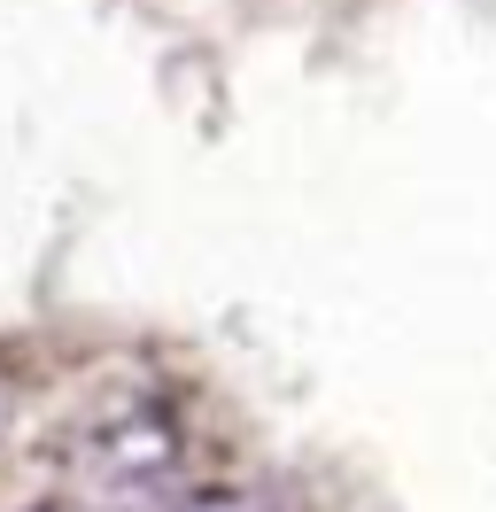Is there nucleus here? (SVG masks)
Returning a JSON list of instances; mask_svg holds the SVG:
<instances>
[{
    "instance_id": "1",
    "label": "nucleus",
    "mask_w": 496,
    "mask_h": 512,
    "mask_svg": "<svg viewBox=\"0 0 496 512\" xmlns=\"http://www.w3.org/2000/svg\"><path fill=\"white\" fill-rule=\"evenodd\" d=\"M179 466H186V427L155 396H132L109 419H93L78 435V458H70V474L86 481V497H109V505L163 497L179 481Z\"/></svg>"
},
{
    "instance_id": "2",
    "label": "nucleus",
    "mask_w": 496,
    "mask_h": 512,
    "mask_svg": "<svg viewBox=\"0 0 496 512\" xmlns=\"http://www.w3.org/2000/svg\"><path fill=\"white\" fill-rule=\"evenodd\" d=\"M163 512H272L264 497H248V489H194V497H179V505Z\"/></svg>"
},
{
    "instance_id": "3",
    "label": "nucleus",
    "mask_w": 496,
    "mask_h": 512,
    "mask_svg": "<svg viewBox=\"0 0 496 512\" xmlns=\"http://www.w3.org/2000/svg\"><path fill=\"white\" fill-rule=\"evenodd\" d=\"M39 512H70V505H39Z\"/></svg>"
}]
</instances>
